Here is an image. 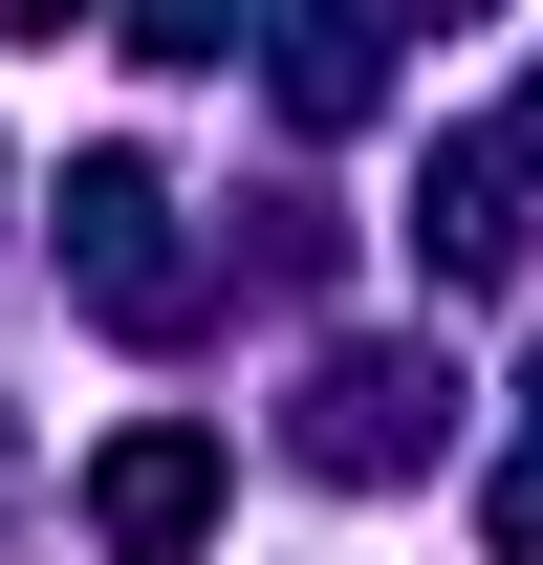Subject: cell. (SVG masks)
<instances>
[{
	"instance_id": "obj_1",
	"label": "cell",
	"mask_w": 543,
	"mask_h": 565,
	"mask_svg": "<svg viewBox=\"0 0 543 565\" xmlns=\"http://www.w3.org/2000/svg\"><path fill=\"white\" fill-rule=\"evenodd\" d=\"M196 522H217V435L196 414H152V435L87 457V544H109V565H196Z\"/></svg>"
},
{
	"instance_id": "obj_2",
	"label": "cell",
	"mask_w": 543,
	"mask_h": 565,
	"mask_svg": "<svg viewBox=\"0 0 543 565\" xmlns=\"http://www.w3.org/2000/svg\"><path fill=\"white\" fill-rule=\"evenodd\" d=\"M66 262H87V305L174 327V239H152V174H131V152H87V174H66Z\"/></svg>"
},
{
	"instance_id": "obj_3",
	"label": "cell",
	"mask_w": 543,
	"mask_h": 565,
	"mask_svg": "<svg viewBox=\"0 0 543 565\" xmlns=\"http://www.w3.org/2000/svg\"><path fill=\"white\" fill-rule=\"evenodd\" d=\"M305 457H327V479H392V457H435V349H348L327 370V414H305Z\"/></svg>"
},
{
	"instance_id": "obj_4",
	"label": "cell",
	"mask_w": 543,
	"mask_h": 565,
	"mask_svg": "<svg viewBox=\"0 0 543 565\" xmlns=\"http://www.w3.org/2000/svg\"><path fill=\"white\" fill-rule=\"evenodd\" d=\"M283 109L348 131V109H370V22H283Z\"/></svg>"
},
{
	"instance_id": "obj_5",
	"label": "cell",
	"mask_w": 543,
	"mask_h": 565,
	"mask_svg": "<svg viewBox=\"0 0 543 565\" xmlns=\"http://www.w3.org/2000/svg\"><path fill=\"white\" fill-rule=\"evenodd\" d=\"M131 44H152V66H239V44H262V0H131Z\"/></svg>"
},
{
	"instance_id": "obj_6",
	"label": "cell",
	"mask_w": 543,
	"mask_h": 565,
	"mask_svg": "<svg viewBox=\"0 0 543 565\" xmlns=\"http://www.w3.org/2000/svg\"><path fill=\"white\" fill-rule=\"evenodd\" d=\"M44 22H87V0H0V44H44Z\"/></svg>"
},
{
	"instance_id": "obj_7",
	"label": "cell",
	"mask_w": 543,
	"mask_h": 565,
	"mask_svg": "<svg viewBox=\"0 0 543 565\" xmlns=\"http://www.w3.org/2000/svg\"><path fill=\"white\" fill-rule=\"evenodd\" d=\"M413 22H478V0H413Z\"/></svg>"
}]
</instances>
